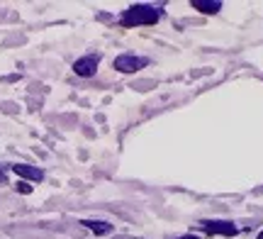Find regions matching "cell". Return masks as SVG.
Returning <instances> with one entry per match:
<instances>
[{
  "mask_svg": "<svg viewBox=\"0 0 263 239\" xmlns=\"http://www.w3.org/2000/svg\"><path fill=\"white\" fill-rule=\"evenodd\" d=\"M161 20V8L154 5H132L120 15L122 27H139V25H156Z\"/></svg>",
  "mask_w": 263,
  "mask_h": 239,
  "instance_id": "6da1fadb",
  "label": "cell"
},
{
  "mask_svg": "<svg viewBox=\"0 0 263 239\" xmlns=\"http://www.w3.org/2000/svg\"><path fill=\"white\" fill-rule=\"evenodd\" d=\"M149 64V59L146 57H134V54H120V57L115 59L112 66L120 71V73H137L139 68H144Z\"/></svg>",
  "mask_w": 263,
  "mask_h": 239,
  "instance_id": "7a4b0ae2",
  "label": "cell"
},
{
  "mask_svg": "<svg viewBox=\"0 0 263 239\" xmlns=\"http://www.w3.org/2000/svg\"><path fill=\"white\" fill-rule=\"evenodd\" d=\"M200 227L207 232V234H222V237H236V227L234 222H227V220H202Z\"/></svg>",
  "mask_w": 263,
  "mask_h": 239,
  "instance_id": "3957f363",
  "label": "cell"
},
{
  "mask_svg": "<svg viewBox=\"0 0 263 239\" xmlns=\"http://www.w3.org/2000/svg\"><path fill=\"white\" fill-rule=\"evenodd\" d=\"M98 64H100V57H98V54H93V57L78 59V61L73 64V73H76V76L90 78V76H95V71H98Z\"/></svg>",
  "mask_w": 263,
  "mask_h": 239,
  "instance_id": "277c9868",
  "label": "cell"
},
{
  "mask_svg": "<svg viewBox=\"0 0 263 239\" xmlns=\"http://www.w3.org/2000/svg\"><path fill=\"white\" fill-rule=\"evenodd\" d=\"M12 171L17 173V176H22V178H27V181H42V178H44V171H42V169L27 166V163H15Z\"/></svg>",
  "mask_w": 263,
  "mask_h": 239,
  "instance_id": "5b68a950",
  "label": "cell"
},
{
  "mask_svg": "<svg viewBox=\"0 0 263 239\" xmlns=\"http://www.w3.org/2000/svg\"><path fill=\"white\" fill-rule=\"evenodd\" d=\"M81 225L88 227V230L93 232V234H98V237H105V234L112 232V225H110V222H103V220H83Z\"/></svg>",
  "mask_w": 263,
  "mask_h": 239,
  "instance_id": "8992f818",
  "label": "cell"
},
{
  "mask_svg": "<svg viewBox=\"0 0 263 239\" xmlns=\"http://www.w3.org/2000/svg\"><path fill=\"white\" fill-rule=\"evenodd\" d=\"M193 8L205 12V15H215L222 10V3L219 0H193Z\"/></svg>",
  "mask_w": 263,
  "mask_h": 239,
  "instance_id": "52a82bcc",
  "label": "cell"
},
{
  "mask_svg": "<svg viewBox=\"0 0 263 239\" xmlns=\"http://www.w3.org/2000/svg\"><path fill=\"white\" fill-rule=\"evenodd\" d=\"M17 191H20V193H29V191H32V186H27V183H20Z\"/></svg>",
  "mask_w": 263,
  "mask_h": 239,
  "instance_id": "ba28073f",
  "label": "cell"
},
{
  "mask_svg": "<svg viewBox=\"0 0 263 239\" xmlns=\"http://www.w3.org/2000/svg\"><path fill=\"white\" fill-rule=\"evenodd\" d=\"M178 239H200L197 234H185V237H178Z\"/></svg>",
  "mask_w": 263,
  "mask_h": 239,
  "instance_id": "9c48e42d",
  "label": "cell"
},
{
  "mask_svg": "<svg viewBox=\"0 0 263 239\" xmlns=\"http://www.w3.org/2000/svg\"><path fill=\"white\" fill-rule=\"evenodd\" d=\"M3 178H5V173H3V169H0V181H3Z\"/></svg>",
  "mask_w": 263,
  "mask_h": 239,
  "instance_id": "30bf717a",
  "label": "cell"
},
{
  "mask_svg": "<svg viewBox=\"0 0 263 239\" xmlns=\"http://www.w3.org/2000/svg\"><path fill=\"white\" fill-rule=\"evenodd\" d=\"M258 239H263V232H261V234H258Z\"/></svg>",
  "mask_w": 263,
  "mask_h": 239,
  "instance_id": "8fae6325",
  "label": "cell"
},
{
  "mask_svg": "<svg viewBox=\"0 0 263 239\" xmlns=\"http://www.w3.org/2000/svg\"><path fill=\"white\" fill-rule=\"evenodd\" d=\"M120 239H129V237H120Z\"/></svg>",
  "mask_w": 263,
  "mask_h": 239,
  "instance_id": "7c38bea8",
  "label": "cell"
}]
</instances>
